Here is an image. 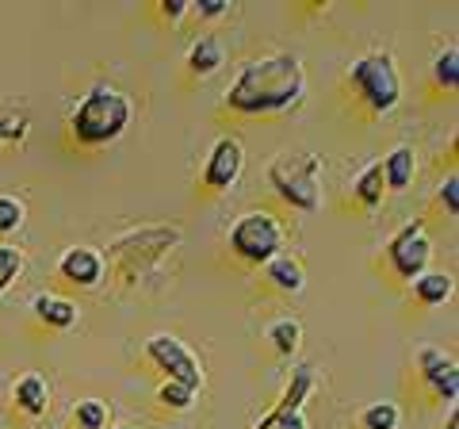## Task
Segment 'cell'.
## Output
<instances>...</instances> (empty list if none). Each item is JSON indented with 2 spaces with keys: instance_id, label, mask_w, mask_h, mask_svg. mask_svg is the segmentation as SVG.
<instances>
[{
  "instance_id": "31",
  "label": "cell",
  "mask_w": 459,
  "mask_h": 429,
  "mask_svg": "<svg viewBox=\"0 0 459 429\" xmlns=\"http://www.w3.org/2000/svg\"><path fill=\"white\" fill-rule=\"evenodd\" d=\"M444 429H459V418H455V414H448V422H444Z\"/></svg>"
},
{
  "instance_id": "21",
  "label": "cell",
  "mask_w": 459,
  "mask_h": 429,
  "mask_svg": "<svg viewBox=\"0 0 459 429\" xmlns=\"http://www.w3.org/2000/svg\"><path fill=\"white\" fill-rule=\"evenodd\" d=\"M268 341L280 356H291L299 349V341H303V326H299L295 319H276L268 326Z\"/></svg>"
},
{
  "instance_id": "19",
  "label": "cell",
  "mask_w": 459,
  "mask_h": 429,
  "mask_svg": "<svg viewBox=\"0 0 459 429\" xmlns=\"http://www.w3.org/2000/svg\"><path fill=\"white\" fill-rule=\"evenodd\" d=\"M413 299L421 307H440L452 299V276L448 273H421L413 280Z\"/></svg>"
},
{
  "instance_id": "8",
  "label": "cell",
  "mask_w": 459,
  "mask_h": 429,
  "mask_svg": "<svg viewBox=\"0 0 459 429\" xmlns=\"http://www.w3.org/2000/svg\"><path fill=\"white\" fill-rule=\"evenodd\" d=\"M146 361L161 372L169 383H180V388L188 391H199L204 388V364H199V356L184 346L180 337L172 334H153L146 341Z\"/></svg>"
},
{
  "instance_id": "7",
  "label": "cell",
  "mask_w": 459,
  "mask_h": 429,
  "mask_svg": "<svg viewBox=\"0 0 459 429\" xmlns=\"http://www.w3.org/2000/svg\"><path fill=\"white\" fill-rule=\"evenodd\" d=\"M383 261H386V273L413 284L421 273H429V261H433V238H429L425 223L413 219L406 223L402 231L391 234V241H386L383 250Z\"/></svg>"
},
{
  "instance_id": "16",
  "label": "cell",
  "mask_w": 459,
  "mask_h": 429,
  "mask_svg": "<svg viewBox=\"0 0 459 429\" xmlns=\"http://www.w3.org/2000/svg\"><path fill=\"white\" fill-rule=\"evenodd\" d=\"M264 280H268V288H276L280 295H299L307 288V273H303V265L295 261V257H272V261L264 265Z\"/></svg>"
},
{
  "instance_id": "22",
  "label": "cell",
  "mask_w": 459,
  "mask_h": 429,
  "mask_svg": "<svg viewBox=\"0 0 459 429\" xmlns=\"http://www.w3.org/2000/svg\"><path fill=\"white\" fill-rule=\"evenodd\" d=\"M433 81H437L440 92H455V84H459V50H455V47H448V50L437 54V62H433Z\"/></svg>"
},
{
  "instance_id": "2",
  "label": "cell",
  "mask_w": 459,
  "mask_h": 429,
  "mask_svg": "<svg viewBox=\"0 0 459 429\" xmlns=\"http://www.w3.org/2000/svg\"><path fill=\"white\" fill-rule=\"evenodd\" d=\"M126 127H131V100L111 84H92L69 116V135L84 150L111 146Z\"/></svg>"
},
{
  "instance_id": "12",
  "label": "cell",
  "mask_w": 459,
  "mask_h": 429,
  "mask_svg": "<svg viewBox=\"0 0 459 429\" xmlns=\"http://www.w3.org/2000/svg\"><path fill=\"white\" fill-rule=\"evenodd\" d=\"M104 273H108L104 253L92 246H69L57 257V280H65L69 288H96Z\"/></svg>"
},
{
  "instance_id": "11",
  "label": "cell",
  "mask_w": 459,
  "mask_h": 429,
  "mask_svg": "<svg viewBox=\"0 0 459 429\" xmlns=\"http://www.w3.org/2000/svg\"><path fill=\"white\" fill-rule=\"evenodd\" d=\"M418 376L437 403H455L459 398V368L452 356H444V349L437 346L418 349Z\"/></svg>"
},
{
  "instance_id": "23",
  "label": "cell",
  "mask_w": 459,
  "mask_h": 429,
  "mask_svg": "<svg viewBox=\"0 0 459 429\" xmlns=\"http://www.w3.org/2000/svg\"><path fill=\"white\" fill-rule=\"evenodd\" d=\"M23 250L20 246H8V241H0V295H4L12 284L20 280V273H23Z\"/></svg>"
},
{
  "instance_id": "32",
  "label": "cell",
  "mask_w": 459,
  "mask_h": 429,
  "mask_svg": "<svg viewBox=\"0 0 459 429\" xmlns=\"http://www.w3.org/2000/svg\"><path fill=\"white\" fill-rule=\"evenodd\" d=\"M111 429H134V425H111Z\"/></svg>"
},
{
  "instance_id": "20",
  "label": "cell",
  "mask_w": 459,
  "mask_h": 429,
  "mask_svg": "<svg viewBox=\"0 0 459 429\" xmlns=\"http://www.w3.org/2000/svg\"><path fill=\"white\" fill-rule=\"evenodd\" d=\"M398 422H402V410H398V403H391V398H383V403H368L360 410V418H356L360 429H398Z\"/></svg>"
},
{
  "instance_id": "24",
  "label": "cell",
  "mask_w": 459,
  "mask_h": 429,
  "mask_svg": "<svg viewBox=\"0 0 459 429\" xmlns=\"http://www.w3.org/2000/svg\"><path fill=\"white\" fill-rule=\"evenodd\" d=\"M74 425L77 429H108V403L100 398H84L74 407Z\"/></svg>"
},
{
  "instance_id": "3",
  "label": "cell",
  "mask_w": 459,
  "mask_h": 429,
  "mask_svg": "<svg viewBox=\"0 0 459 429\" xmlns=\"http://www.w3.org/2000/svg\"><path fill=\"white\" fill-rule=\"evenodd\" d=\"M344 89L352 92V100L371 119L391 116V111L402 104V77H398V66L386 50L360 54V58L349 66V74H344Z\"/></svg>"
},
{
  "instance_id": "10",
  "label": "cell",
  "mask_w": 459,
  "mask_h": 429,
  "mask_svg": "<svg viewBox=\"0 0 459 429\" xmlns=\"http://www.w3.org/2000/svg\"><path fill=\"white\" fill-rule=\"evenodd\" d=\"M241 169H246V150L234 135H222L219 142L211 146L207 162H204V173H199V192L204 196H222L238 184Z\"/></svg>"
},
{
  "instance_id": "1",
  "label": "cell",
  "mask_w": 459,
  "mask_h": 429,
  "mask_svg": "<svg viewBox=\"0 0 459 429\" xmlns=\"http://www.w3.org/2000/svg\"><path fill=\"white\" fill-rule=\"evenodd\" d=\"M307 100V69L295 54H268L246 62L226 89V111L234 116H287Z\"/></svg>"
},
{
  "instance_id": "27",
  "label": "cell",
  "mask_w": 459,
  "mask_h": 429,
  "mask_svg": "<svg viewBox=\"0 0 459 429\" xmlns=\"http://www.w3.org/2000/svg\"><path fill=\"white\" fill-rule=\"evenodd\" d=\"M437 199H440L444 214H448V219H455V214H459V177H455V173H448V177H444V184H440Z\"/></svg>"
},
{
  "instance_id": "4",
  "label": "cell",
  "mask_w": 459,
  "mask_h": 429,
  "mask_svg": "<svg viewBox=\"0 0 459 429\" xmlns=\"http://www.w3.org/2000/svg\"><path fill=\"white\" fill-rule=\"evenodd\" d=\"M268 188L291 211L314 214L322 207V157L314 150H283L268 165Z\"/></svg>"
},
{
  "instance_id": "29",
  "label": "cell",
  "mask_w": 459,
  "mask_h": 429,
  "mask_svg": "<svg viewBox=\"0 0 459 429\" xmlns=\"http://www.w3.org/2000/svg\"><path fill=\"white\" fill-rule=\"evenodd\" d=\"M188 8H192V0H161V16H165L169 23L184 20V16H188Z\"/></svg>"
},
{
  "instance_id": "26",
  "label": "cell",
  "mask_w": 459,
  "mask_h": 429,
  "mask_svg": "<svg viewBox=\"0 0 459 429\" xmlns=\"http://www.w3.org/2000/svg\"><path fill=\"white\" fill-rule=\"evenodd\" d=\"M23 226V204L16 196H0V234H16Z\"/></svg>"
},
{
  "instance_id": "18",
  "label": "cell",
  "mask_w": 459,
  "mask_h": 429,
  "mask_svg": "<svg viewBox=\"0 0 459 429\" xmlns=\"http://www.w3.org/2000/svg\"><path fill=\"white\" fill-rule=\"evenodd\" d=\"M383 169H379V162H371L368 169H360V177L352 180V204L360 207V211H379V204H383Z\"/></svg>"
},
{
  "instance_id": "17",
  "label": "cell",
  "mask_w": 459,
  "mask_h": 429,
  "mask_svg": "<svg viewBox=\"0 0 459 429\" xmlns=\"http://www.w3.org/2000/svg\"><path fill=\"white\" fill-rule=\"evenodd\" d=\"M226 62V50H222V39L219 35H199L192 42V50H188V74L192 77H211V74H219Z\"/></svg>"
},
{
  "instance_id": "30",
  "label": "cell",
  "mask_w": 459,
  "mask_h": 429,
  "mask_svg": "<svg viewBox=\"0 0 459 429\" xmlns=\"http://www.w3.org/2000/svg\"><path fill=\"white\" fill-rule=\"evenodd\" d=\"M4 135H8V138H16V142H23V138H27V119H23V116H20V119H12V116H8L4 123H0V138H4Z\"/></svg>"
},
{
  "instance_id": "28",
  "label": "cell",
  "mask_w": 459,
  "mask_h": 429,
  "mask_svg": "<svg viewBox=\"0 0 459 429\" xmlns=\"http://www.w3.org/2000/svg\"><path fill=\"white\" fill-rule=\"evenodd\" d=\"M188 12H195L199 20H219V16L230 12V0H192Z\"/></svg>"
},
{
  "instance_id": "13",
  "label": "cell",
  "mask_w": 459,
  "mask_h": 429,
  "mask_svg": "<svg viewBox=\"0 0 459 429\" xmlns=\"http://www.w3.org/2000/svg\"><path fill=\"white\" fill-rule=\"evenodd\" d=\"M12 403H16L20 414L27 418H42V414L50 410V383L39 376V372H23L16 380V388H12Z\"/></svg>"
},
{
  "instance_id": "5",
  "label": "cell",
  "mask_w": 459,
  "mask_h": 429,
  "mask_svg": "<svg viewBox=\"0 0 459 429\" xmlns=\"http://www.w3.org/2000/svg\"><path fill=\"white\" fill-rule=\"evenodd\" d=\"M177 246H180L177 226H138V231H126L111 241L104 265H111V273L123 284H134Z\"/></svg>"
},
{
  "instance_id": "9",
  "label": "cell",
  "mask_w": 459,
  "mask_h": 429,
  "mask_svg": "<svg viewBox=\"0 0 459 429\" xmlns=\"http://www.w3.org/2000/svg\"><path fill=\"white\" fill-rule=\"evenodd\" d=\"M314 388H318L314 368L310 364L295 368L291 380H287V388H283V395L276 398V407H272L253 429H310L307 425V398L314 395Z\"/></svg>"
},
{
  "instance_id": "14",
  "label": "cell",
  "mask_w": 459,
  "mask_h": 429,
  "mask_svg": "<svg viewBox=\"0 0 459 429\" xmlns=\"http://www.w3.org/2000/svg\"><path fill=\"white\" fill-rule=\"evenodd\" d=\"M379 169H383V188L386 192H406L413 184V177H418V153H413V146H394L379 162Z\"/></svg>"
},
{
  "instance_id": "25",
  "label": "cell",
  "mask_w": 459,
  "mask_h": 429,
  "mask_svg": "<svg viewBox=\"0 0 459 429\" xmlns=\"http://www.w3.org/2000/svg\"><path fill=\"white\" fill-rule=\"evenodd\" d=\"M157 403H161L165 410H172V414H184V410H192V403H195V391H188V388H180V383H161L157 388Z\"/></svg>"
},
{
  "instance_id": "6",
  "label": "cell",
  "mask_w": 459,
  "mask_h": 429,
  "mask_svg": "<svg viewBox=\"0 0 459 429\" xmlns=\"http://www.w3.org/2000/svg\"><path fill=\"white\" fill-rule=\"evenodd\" d=\"M226 246L238 261L261 268L272 261V257L283 253V226H280L276 214H268V211H246L234 226H230Z\"/></svg>"
},
{
  "instance_id": "15",
  "label": "cell",
  "mask_w": 459,
  "mask_h": 429,
  "mask_svg": "<svg viewBox=\"0 0 459 429\" xmlns=\"http://www.w3.org/2000/svg\"><path fill=\"white\" fill-rule=\"evenodd\" d=\"M31 311L47 330H69V326H77V319H81L77 303H69L62 295H47V292L31 299Z\"/></svg>"
}]
</instances>
